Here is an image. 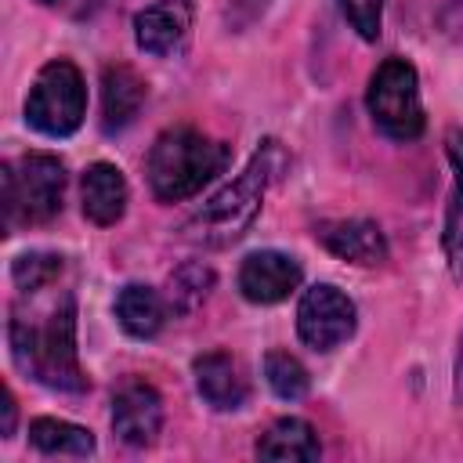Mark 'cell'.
Here are the masks:
<instances>
[{"mask_svg": "<svg viewBox=\"0 0 463 463\" xmlns=\"http://www.w3.org/2000/svg\"><path fill=\"white\" fill-rule=\"evenodd\" d=\"M29 445L43 456H94V434L54 416H36L29 423Z\"/></svg>", "mask_w": 463, "mask_h": 463, "instance_id": "18", "label": "cell"}, {"mask_svg": "<svg viewBox=\"0 0 463 463\" xmlns=\"http://www.w3.org/2000/svg\"><path fill=\"white\" fill-rule=\"evenodd\" d=\"M80 203L83 217L98 228H109L127 210V177L112 163H90L80 177Z\"/></svg>", "mask_w": 463, "mask_h": 463, "instance_id": "14", "label": "cell"}, {"mask_svg": "<svg viewBox=\"0 0 463 463\" xmlns=\"http://www.w3.org/2000/svg\"><path fill=\"white\" fill-rule=\"evenodd\" d=\"M264 380L282 402H300L311 387V376H307L304 362L289 351H279V347L264 354Z\"/></svg>", "mask_w": 463, "mask_h": 463, "instance_id": "19", "label": "cell"}, {"mask_svg": "<svg viewBox=\"0 0 463 463\" xmlns=\"http://www.w3.org/2000/svg\"><path fill=\"white\" fill-rule=\"evenodd\" d=\"M4 184V232L47 224L61 210L65 195V163L51 152H29L18 163L0 166Z\"/></svg>", "mask_w": 463, "mask_h": 463, "instance_id": "4", "label": "cell"}, {"mask_svg": "<svg viewBox=\"0 0 463 463\" xmlns=\"http://www.w3.org/2000/svg\"><path fill=\"white\" fill-rule=\"evenodd\" d=\"M456 391H463V336H459V354H456Z\"/></svg>", "mask_w": 463, "mask_h": 463, "instance_id": "24", "label": "cell"}, {"mask_svg": "<svg viewBox=\"0 0 463 463\" xmlns=\"http://www.w3.org/2000/svg\"><path fill=\"white\" fill-rule=\"evenodd\" d=\"M232 163V148L206 137L195 127H170L163 130L145 159V177L148 188L159 203H181L203 192L224 166Z\"/></svg>", "mask_w": 463, "mask_h": 463, "instance_id": "3", "label": "cell"}, {"mask_svg": "<svg viewBox=\"0 0 463 463\" xmlns=\"http://www.w3.org/2000/svg\"><path fill=\"white\" fill-rule=\"evenodd\" d=\"M445 156L452 166V192H449L445 224H441V250L452 279L463 282V127H452L445 134Z\"/></svg>", "mask_w": 463, "mask_h": 463, "instance_id": "15", "label": "cell"}, {"mask_svg": "<svg viewBox=\"0 0 463 463\" xmlns=\"http://www.w3.org/2000/svg\"><path fill=\"white\" fill-rule=\"evenodd\" d=\"M192 376H195V391L199 398L217 409V412H235L246 405V376L239 369V362L228 351H206L192 362Z\"/></svg>", "mask_w": 463, "mask_h": 463, "instance_id": "11", "label": "cell"}, {"mask_svg": "<svg viewBox=\"0 0 463 463\" xmlns=\"http://www.w3.org/2000/svg\"><path fill=\"white\" fill-rule=\"evenodd\" d=\"M112 430L119 441L145 449L159 438L163 430V398L152 383L145 380H130L116 391L112 398Z\"/></svg>", "mask_w": 463, "mask_h": 463, "instance_id": "9", "label": "cell"}, {"mask_svg": "<svg viewBox=\"0 0 463 463\" xmlns=\"http://www.w3.org/2000/svg\"><path fill=\"white\" fill-rule=\"evenodd\" d=\"M14 430V398L11 391H4V438Z\"/></svg>", "mask_w": 463, "mask_h": 463, "instance_id": "23", "label": "cell"}, {"mask_svg": "<svg viewBox=\"0 0 463 463\" xmlns=\"http://www.w3.org/2000/svg\"><path fill=\"white\" fill-rule=\"evenodd\" d=\"M116 322L123 326L127 336L134 340H152L163 322H166V304L163 297L145 286V282H127L119 293H116Z\"/></svg>", "mask_w": 463, "mask_h": 463, "instance_id": "17", "label": "cell"}, {"mask_svg": "<svg viewBox=\"0 0 463 463\" xmlns=\"http://www.w3.org/2000/svg\"><path fill=\"white\" fill-rule=\"evenodd\" d=\"M282 159L286 156H282V145L275 137L260 141V148L250 156L246 170L232 184H224L210 203H203V210H195L184 221L181 235L195 246H213V250L242 239L253 228V221L264 206V192L275 181V174L282 170Z\"/></svg>", "mask_w": 463, "mask_h": 463, "instance_id": "2", "label": "cell"}, {"mask_svg": "<svg viewBox=\"0 0 463 463\" xmlns=\"http://www.w3.org/2000/svg\"><path fill=\"white\" fill-rule=\"evenodd\" d=\"M304 279V268L297 257L279 250H257L239 268V293L250 304H279L286 300Z\"/></svg>", "mask_w": 463, "mask_h": 463, "instance_id": "10", "label": "cell"}, {"mask_svg": "<svg viewBox=\"0 0 463 463\" xmlns=\"http://www.w3.org/2000/svg\"><path fill=\"white\" fill-rule=\"evenodd\" d=\"M148 98V83L137 76V69L116 61V65H105L101 72V130L105 134H119L127 130L141 105Z\"/></svg>", "mask_w": 463, "mask_h": 463, "instance_id": "12", "label": "cell"}, {"mask_svg": "<svg viewBox=\"0 0 463 463\" xmlns=\"http://www.w3.org/2000/svg\"><path fill=\"white\" fill-rule=\"evenodd\" d=\"M340 11L347 18V25L365 40L373 43L380 36V25H383V0H340Z\"/></svg>", "mask_w": 463, "mask_h": 463, "instance_id": "22", "label": "cell"}, {"mask_svg": "<svg viewBox=\"0 0 463 463\" xmlns=\"http://www.w3.org/2000/svg\"><path fill=\"white\" fill-rule=\"evenodd\" d=\"M315 239L340 260L351 264H380L387 260V239L376 221H322Z\"/></svg>", "mask_w": 463, "mask_h": 463, "instance_id": "13", "label": "cell"}, {"mask_svg": "<svg viewBox=\"0 0 463 463\" xmlns=\"http://www.w3.org/2000/svg\"><path fill=\"white\" fill-rule=\"evenodd\" d=\"M7 344L14 365L33 376L36 383L65 394H83L90 387L80 351H76V300L72 293H61L58 304H51L43 315L29 318L25 307L11 311L7 322Z\"/></svg>", "mask_w": 463, "mask_h": 463, "instance_id": "1", "label": "cell"}, {"mask_svg": "<svg viewBox=\"0 0 463 463\" xmlns=\"http://www.w3.org/2000/svg\"><path fill=\"white\" fill-rule=\"evenodd\" d=\"M260 459H289V463H311L322 456V445H318V434L307 420L300 416H282L275 420L260 438H257V449H253Z\"/></svg>", "mask_w": 463, "mask_h": 463, "instance_id": "16", "label": "cell"}, {"mask_svg": "<svg viewBox=\"0 0 463 463\" xmlns=\"http://www.w3.org/2000/svg\"><path fill=\"white\" fill-rule=\"evenodd\" d=\"M210 286H213V271H210L206 264H199V260L181 264V268L170 275V307H174L177 315L195 311V307L206 300Z\"/></svg>", "mask_w": 463, "mask_h": 463, "instance_id": "20", "label": "cell"}, {"mask_svg": "<svg viewBox=\"0 0 463 463\" xmlns=\"http://www.w3.org/2000/svg\"><path fill=\"white\" fill-rule=\"evenodd\" d=\"M61 268H65V260H61L58 253L29 250V253H22V257L11 260V279H14V286H18L22 293H40V289H47L51 282H58Z\"/></svg>", "mask_w": 463, "mask_h": 463, "instance_id": "21", "label": "cell"}, {"mask_svg": "<svg viewBox=\"0 0 463 463\" xmlns=\"http://www.w3.org/2000/svg\"><path fill=\"white\" fill-rule=\"evenodd\" d=\"M354 326H358V311L344 289L329 282H315L311 289H304L297 304V333L311 351L340 347L344 340L354 336Z\"/></svg>", "mask_w": 463, "mask_h": 463, "instance_id": "7", "label": "cell"}, {"mask_svg": "<svg viewBox=\"0 0 463 463\" xmlns=\"http://www.w3.org/2000/svg\"><path fill=\"white\" fill-rule=\"evenodd\" d=\"M36 4H43V7H58V4H65V0H36Z\"/></svg>", "mask_w": 463, "mask_h": 463, "instance_id": "25", "label": "cell"}, {"mask_svg": "<svg viewBox=\"0 0 463 463\" xmlns=\"http://www.w3.org/2000/svg\"><path fill=\"white\" fill-rule=\"evenodd\" d=\"M195 22L192 0H156L134 14V43L152 58H177Z\"/></svg>", "mask_w": 463, "mask_h": 463, "instance_id": "8", "label": "cell"}, {"mask_svg": "<svg viewBox=\"0 0 463 463\" xmlns=\"http://www.w3.org/2000/svg\"><path fill=\"white\" fill-rule=\"evenodd\" d=\"M365 109L373 116V123L394 137V141H412L423 134V101H420V80L409 58H383L373 76H369V90H365Z\"/></svg>", "mask_w": 463, "mask_h": 463, "instance_id": "5", "label": "cell"}, {"mask_svg": "<svg viewBox=\"0 0 463 463\" xmlns=\"http://www.w3.org/2000/svg\"><path fill=\"white\" fill-rule=\"evenodd\" d=\"M87 116V87L69 58L47 61L25 98V123L47 137H69Z\"/></svg>", "mask_w": 463, "mask_h": 463, "instance_id": "6", "label": "cell"}]
</instances>
